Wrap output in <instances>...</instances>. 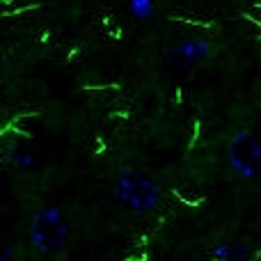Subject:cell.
<instances>
[{
    "mask_svg": "<svg viewBox=\"0 0 261 261\" xmlns=\"http://www.w3.org/2000/svg\"><path fill=\"white\" fill-rule=\"evenodd\" d=\"M7 156H9V161H14L18 167L35 165V153H32L28 147H23V144H12L9 151H7Z\"/></svg>",
    "mask_w": 261,
    "mask_h": 261,
    "instance_id": "cell-5",
    "label": "cell"
},
{
    "mask_svg": "<svg viewBox=\"0 0 261 261\" xmlns=\"http://www.w3.org/2000/svg\"><path fill=\"white\" fill-rule=\"evenodd\" d=\"M0 259H12V252H7V250H0Z\"/></svg>",
    "mask_w": 261,
    "mask_h": 261,
    "instance_id": "cell-8",
    "label": "cell"
},
{
    "mask_svg": "<svg viewBox=\"0 0 261 261\" xmlns=\"http://www.w3.org/2000/svg\"><path fill=\"white\" fill-rule=\"evenodd\" d=\"M69 234L67 222L62 220L60 208H41L35 213L30 227V241L39 252H55L64 245Z\"/></svg>",
    "mask_w": 261,
    "mask_h": 261,
    "instance_id": "cell-1",
    "label": "cell"
},
{
    "mask_svg": "<svg viewBox=\"0 0 261 261\" xmlns=\"http://www.w3.org/2000/svg\"><path fill=\"white\" fill-rule=\"evenodd\" d=\"M158 197H161V193H158L156 184L153 181H149L147 176H140L135 174V172H122L117 179V199L124 204V206H128V211H151L153 206L158 204Z\"/></svg>",
    "mask_w": 261,
    "mask_h": 261,
    "instance_id": "cell-2",
    "label": "cell"
},
{
    "mask_svg": "<svg viewBox=\"0 0 261 261\" xmlns=\"http://www.w3.org/2000/svg\"><path fill=\"white\" fill-rule=\"evenodd\" d=\"M208 48H211V46H208L206 39H188L179 46H172V48L167 50V60L179 64V67H190V64L199 62L202 58H206Z\"/></svg>",
    "mask_w": 261,
    "mask_h": 261,
    "instance_id": "cell-4",
    "label": "cell"
},
{
    "mask_svg": "<svg viewBox=\"0 0 261 261\" xmlns=\"http://www.w3.org/2000/svg\"><path fill=\"white\" fill-rule=\"evenodd\" d=\"M229 163L243 176H257L261 172V144L250 133H239L229 144Z\"/></svg>",
    "mask_w": 261,
    "mask_h": 261,
    "instance_id": "cell-3",
    "label": "cell"
},
{
    "mask_svg": "<svg viewBox=\"0 0 261 261\" xmlns=\"http://www.w3.org/2000/svg\"><path fill=\"white\" fill-rule=\"evenodd\" d=\"M128 7L135 18H147V16H151V12H153L151 0H128Z\"/></svg>",
    "mask_w": 261,
    "mask_h": 261,
    "instance_id": "cell-7",
    "label": "cell"
},
{
    "mask_svg": "<svg viewBox=\"0 0 261 261\" xmlns=\"http://www.w3.org/2000/svg\"><path fill=\"white\" fill-rule=\"evenodd\" d=\"M3 64H5V60H3V55H0V71H3Z\"/></svg>",
    "mask_w": 261,
    "mask_h": 261,
    "instance_id": "cell-9",
    "label": "cell"
},
{
    "mask_svg": "<svg viewBox=\"0 0 261 261\" xmlns=\"http://www.w3.org/2000/svg\"><path fill=\"white\" fill-rule=\"evenodd\" d=\"M213 257L216 259H239V257H248V252H241L239 245L220 243L216 250H213Z\"/></svg>",
    "mask_w": 261,
    "mask_h": 261,
    "instance_id": "cell-6",
    "label": "cell"
}]
</instances>
